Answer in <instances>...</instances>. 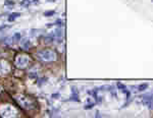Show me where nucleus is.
<instances>
[{"mask_svg": "<svg viewBox=\"0 0 153 118\" xmlns=\"http://www.w3.org/2000/svg\"><path fill=\"white\" fill-rule=\"evenodd\" d=\"M0 115L3 118H15L17 115V111L13 106L4 104L0 106Z\"/></svg>", "mask_w": 153, "mask_h": 118, "instance_id": "f257e3e1", "label": "nucleus"}, {"mask_svg": "<svg viewBox=\"0 0 153 118\" xmlns=\"http://www.w3.org/2000/svg\"><path fill=\"white\" fill-rule=\"evenodd\" d=\"M117 88H118V89H121V90H126L125 85H122V84H121V83H117Z\"/></svg>", "mask_w": 153, "mask_h": 118, "instance_id": "1a4fd4ad", "label": "nucleus"}, {"mask_svg": "<svg viewBox=\"0 0 153 118\" xmlns=\"http://www.w3.org/2000/svg\"><path fill=\"white\" fill-rule=\"evenodd\" d=\"M20 14H12V16H9V18H8V20L9 22H13V18H15L16 16H18Z\"/></svg>", "mask_w": 153, "mask_h": 118, "instance_id": "6e6552de", "label": "nucleus"}, {"mask_svg": "<svg viewBox=\"0 0 153 118\" xmlns=\"http://www.w3.org/2000/svg\"><path fill=\"white\" fill-rule=\"evenodd\" d=\"M147 87H148V84H142L141 86L138 87V90H139V91H144V90L147 89Z\"/></svg>", "mask_w": 153, "mask_h": 118, "instance_id": "0eeeda50", "label": "nucleus"}, {"mask_svg": "<svg viewBox=\"0 0 153 118\" xmlns=\"http://www.w3.org/2000/svg\"><path fill=\"white\" fill-rule=\"evenodd\" d=\"M30 63V57L28 55H17L15 57V65L18 68H26Z\"/></svg>", "mask_w": 153, "mask_h": 118, "instance_id": "7ed1b4c3", "label": "nucleus"}, {"mask_svg": "<svg viewBox=\"0 0 153 118\" xmlns=\"http://www.w3.org/2000/svg\"><path fill=\"white\" fill-rule=\"evenodd\" d=\"M10 70V65L5 60H0V75L6 74Z\"/></svg>", "mask_w": 153, "mask_h": 118, "instance_id": "39448f33", "label": "nucleus"}, {"mask_svg": "<svg viewBox=\"0 0 153 118\" xmlns=\"http://www.w3.org/2000/svg\"><path fill=\"white\" fill-rule=\"evenodd\" d=\"M38 58L40 60L44 61V62H52L55 60L56 55L52 50H49V49H45V50H42V51H39L38 52Z\"/></svg>", "mask_w": 153, "mask_h": 118, "instance_id": "f03ea898", "label": "nucleus"}, {"mask_svg": "<svg viewBox=\"0 0 153 118\" xmlns=\"http://www.w3.org/2000/svg\"><path fill=\"white\" fill-rule=\"evenodd\" d=\"M15 99L18 101V103H20L23 107L27 108V109H31V108L33 107V101H32L31 99H29L28 97L23 96V95H18V96H16Z\"/></svg>", "mask_w": 153, "mask_h": 118, "instance_id": "20e7f679", "label": "nucleus"}, {"mask_svg": "<svg viewBox=\"0 0 153 118\" xmlns=\"http://www.w3.org/2000/svg\"><path fill=\"white\" fill-rule=\"evenodd\" d=\"M12 40L15 42H18L21 40V34L20 33H15V35H13V37H12Z\"/></svg>", "mask_w": 153, "mask_h": 118, "instance_id": "423d86ee", "label": "nucleus"}]
</instances>
